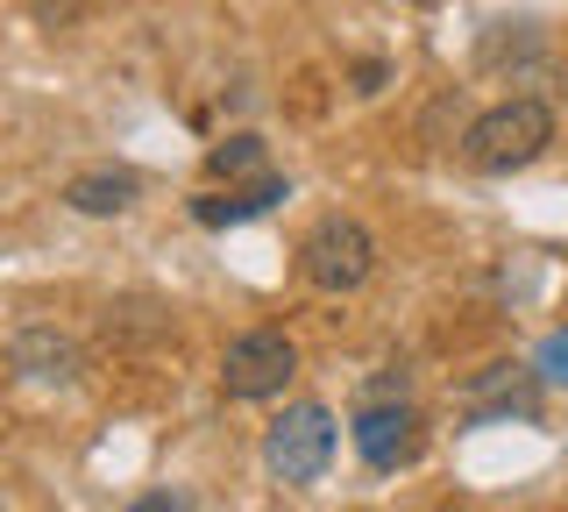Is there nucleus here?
<instances>
[{"instance_id":"2","label":"nucleus","mask_w":568,"mask_h":512,"mask_svg":"<svg viewBox=\"0 0 568 512\" xmlns=\"http://www.w3.org/2000/svg\"><path fill=\"white\" fill-rule=\"evenodd\" d=\"M298 271H306L313 292H355V285H369V271H377V235H369L355 214H327V221H313L306 242H298Z\"/></svg>"},{"instance_id":"14","label":"nucleus","mask_w":568,"mask_h":512,"mask_svg":"<svg viewBox=\"0 0 568 512\" xmlns=\"http://www.w3.org/2000/svg\"><path fill=\"white\" fill-rule=\"evenodd\" d=\"M129 512H178V499H171V491H150V499H135Z\"/></svg>"},{"instance_id":"5","label":"nucleus","mask_w":568,"mask_h":512,"mask_svg":"<svg viewBox=\"0 0 568 512\" xmlns=\"http://www.w3.org/2000/svg\"><path fill=\"white\" fill-rule=\"evenodd\" d=\"M355 449H363L369 470H405V463H419L426 428L405 399H363V413H355Z\"/></svg>"},{"instance_id":"11","label":"nucleus","mask_w":568,"mask_h":512,"mask_svg":"<svg viewBox=\"0 0 568 512\" xmlns=\"http://www.w3.org/2000/svg\"><path fill=\"white\" fill-rule=\"evenodd\" d=\"M532 378L540 384H568V328H555L540 342V357H532Z\"/></svg>"},{"instance_id":"13","label":"nucleus","mask_w":568,"mask_h":512,"mask_svg":"<svg viewBox=\"0 0 568 512\" xmlns=\"http://www.w3.org/2000/svg\"><path fill=\"white\" fill-rule=\"evenodd\" d=\"M384 79H390V72H384L377 58H369V64H355V93H384Z\"/></svg>"},{"instance_id":"4","label":"nucleus","mask_w":568,"mask_h":512,"mask_svg":"<svg viewBox=\"0 0 568 512\" xmlns=\"http://www.w3.org/2000/svg\"><path fill=\"white\" fill-rule=\"evenodd\" d=\"M292 378H298V349H292V334H277V328L235 334L227 357H221V392L227 399H277Z\"/></svg>"},{"instance_id":"3","label":"nucleus","mask_w":568,"mask_h":512,"mask_svg":"<svg viewBox=\"0 0 568 512\" xmlns=\"http://www.w3.org/2000/svg\"><path fill=\"white\" fill-rule=\"evenodd\" d=\"M263 463H271L277 484H320L334 463V413L327 405H284L263 434Z\"/></svg>"},{"instance_id":"7","label":"nucleus","mask_w":568,"mask_h":512,"mask_svg":"<svg viewBox=\"0 0 568 512\" xmlns=\"http://www.w3.org/2000/svg\"><path fill=\"white\" fill-rule=\"evenodd\" d=\"M284 179H271V171H263L256 185H242V192H192V221L200 228H235V221H256V214H271V207L284 200Z\"/></svg>"},{"instance_id":"12","label":"nucleus","mask_w":568,"mask_h":512,"mask_svg":"<svg viewBox=\"0 0 568 512\" xmlns=\"http://www.w3.org/2000/svg\"><path fill=\"white\" fill-rule=\"evenodd\" d=\"M85 8H93V0H29V14H36L43 29H79Z\"/></svg>"},{"instance_id":"1","label":"nucleus","mask_w":568,"mask_h":512,"mask_svg":"<svg viewBox=\"0 0 568 512\" xmlns=\"http://www.w3.org/2000/svg\"><path fill=\"white\" fill-rule=\"evenodd\" d=\"M547 143H555V108H547V100H505V108L469 121L462 157H469L476 171H526Z\"/></svg>"},{"instance_id":"10","label":"nucleus","mask_w":568,"mask_h":512,"mask_svg":"<svg viewBox=\"0 0 568 512\" xmlns=\"http://www.w3.org/2000/svg\"><path fill=\"white\" fill-rule=\"evenodd\" d=\"M206 171L213 179H248V171H263V135H227V143H213Z\"/></svg>"},{"instance_id":"8","label":"nucleus","mask_w":568,"mask_h":512,"mask_svg":"<svg viewBox=\"0 0 568 512\" xmlns=\"http://www.w3.org/2000/svg\"><path fill=\"white\" fill-rule=\"evenodd\" d=\"M142 200V179L135 171H79V179L64 185V207L71 214H129V207Z\"/></svg>"},{"instance_id":"6","label":"nucleus","mask_w":568,"mask_h":512,"mask_svg":"<svg viewBox=\"0 0 568 512\" xmlns=\"http://www.w3.org/2000/svg\"><path fill=\"white\" fill-rule=\"evenodd\" d=\"M14 370L36 378V384H71L85 370V357H79V342L58 334V328H22L14 334Z\"/></svg>"},{"instance_id":"9","label":"nucleus","mask_w":568,"mask_h":512,"mask_svg":"<svg viewBox=\"0 0 568 512\" xmlns=\"http://www.w3.org/2000/svg\"><path fill=\"white\" fill-rule=\"evenodd\" d=\"M462 399H469L476 420H490V413H532V392H519V370H490V378H476Z\"/></svg>"}]
</instances>
